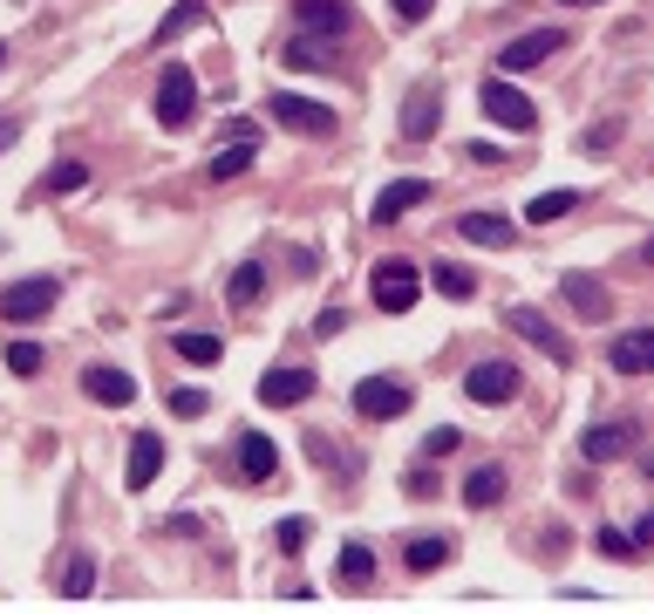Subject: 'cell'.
I'll list each match as a JSON object with an SVG mask.
<instances>
[{"mask_svg":"<svg viewBox=\"0 0 654 614\" xmlns=\"http://www.w3.org/2000/svg\"><path fill=\"white\" fill-rule=\"evenodd\" d=\"M198 116V75L184 62H164V82H157V123L164 131H191Z\"/></svg>","mask_w":654,"mask_h":614,"instance_id":"1","label":"cell"},{"mask_svg":"<svg viewBox=\"0 0 654 614\" xmlns=\"http://www.w3.org/2000/svg\"><path fill=\"white\" fill-rule=\"evenodd\" d=\"M62 301V280L55 273H28V280H14V287H0V321H41V314H49Z\"/></svg>","mask_w":654,"mask_h":614,"instance_id":"2","label":"cell"},{"mask_svg":"<svg viewBox=\"0 0 654 614\" xmlns=\"http://www.w3.org/2000/svg\"><path fill=\"white\" fill-rule=\"evenodd\" d=\"M368 294H376L382 314H409V308L423 301V273L409 267V260H382L376 273H368Z\"/></svg>","mask_w":654,"mask_h":614,"instance_id":"3","label":"cell"},{"mask_svg":"<svg viewBox=\"0 0 654 614\" xmlns=\"http://www.w3.org/2000/svg\"><path fill=\"white\" fill-rule=\"evenodd\" d=\"M409 403H416V389L395 383V376H368V383H355V417H368V424L409 417Z\"/></svg>","mask_w":654,"mask_h":614,"instance_id":"4","label":"cell"},{"mask_svg":"<svg viewBox=\"0 0 654 614\" xmlns=\"http://www.w3.org/2000/svg\"><path fill=\"white\" fill-rule=\"evenodd\" d=\"M559 49H566L559 28H531V34H518V41H505V49H498V75H531V69H546Z\"/></svg>","mask_w":654,"mask_h":614,"instance_id":"5","label":"cell"},{"mask_svg":"<svg viewBox=\"0 0 654 614\" xmlns=\"http://www.w3.org/2000/svg\"><path fill=\"white\" fill-rule=\"evenodd\" d=\"M477 103H484V116H491V123H505V131H531V123H539V110H531V96H525V90H511L505 75H484Z\"/></svg>","mask_w":654,"mask_h":614,"instance_id":"6","label":"cell"},{"mask_svg":"<svg viewBox=\"0 0 654 614\" xmlns=\"http://www.w3.org/2000/svg\"><path fill=\"white\" fill-rule=\"evenodd\" d=\"M273 123H286V131H300V137H327L335 131V110L314 103V96H294V90H273Z\"/></svg>","mask_w":654,"mask_h":614,"instance_id":"7","label":"cell"},{"mask_svg":"<svg viewBox=\"0 0 654 614\" xmlns=\"http://www.w3.org/2000/svg\"><path fill=\"white\" fill-rule=\"evenodd\" d=\"M436 123H443V90H436V82H416V90L402 96V137L409 144H430Z\"/></svg>","mask_w":654,"mask_h":614,"instance_id":"8","label":"cell"},{"mask_svg":"<svg viewBox=\"0 0 654 614\" xmlns=\"http://www.w3.org/2000/svg\"><path fill=\"white\" fill-rule=\"evenodd\" d=\"M464 396L471 403H511L518 396V368L511 362H498V355H491V362H471V376H464Z\"/></svg>","mask_w":654,"mask_h":614,"instance_id":"9","label":"cell"},{"mask_svg":"<svg viewBox=\"0 0 654 614\" xmlns=\"http://www.w3.org/2000/svg\"><path fill=\"white\" fill-rule=\"evenodd\" d=\"M307 396H314V368H266L260 376V403L266 409H294Z\"/></svg>","mask_w":654,"mask_h":614,"instance_id":"10","label":"cell"},{"mask_svg":"<svg viewBox=\"0 0 654 614\" xmlns=\"http://www.w3.org/2000/svg\"><path fill=\"white\" fill-rule=\"evenodd\" d=\"M511 327H518V335H525V342H531V348H546V355H552V362H559V368H566V362H572V342H566V335H559V327H552V321H546V314H539V308H511Z\"/></svg>","mask_w":654,"mask_h":614,"instance_id":"11","label":"cell"},{"mask_svg":"<svg viewBox=\"0 0 654 614\" xmlns=\"http://www.w3.org/2000/svg\"><path fill=\"white\" fill-rule=\"evenodd\" d=\"M613 368L621 376H654V327H627V335H613Z\"/></svg>","mask_w":654,"mask_h":614,"instance_id":"12","label":"cell"},{"mask_svg":"<svg viewBox=\"0 0 654 614\" xmlns=\"http://www.w3.org/2000/svg\"><path fill=\"white\" fill-rule=\"evenodd\" d=\"M82 389H89V403H103V409H123L137 396V383L123 376V368H109V362H89L82 368Z\"/></svg>","mask_w":654,"mask_h":614,"instance_id":"13","label":"cell"},{"mask_svg":"<svg viewBox=\"0 0 654 614\" xmlns=\"http://www.w3.org/2000/svg\"><path fill=\"white\" fill-rule=\"evenodd\" d=\"M559 287H566V301H572V314H580V321H606L613 314V294H606L593 273H559Z\"/></svg>","mask_w":654,"mask_h":614,"instance_id":"14","label":"cell"},{"mask_svg":"<svg viewBox=\"0 0 654 614\" xmlns=\"http://www.w3.org/2000/svg\"><path fill=\"white\" fill-rule=\"evenodd\" d=\"M294 21H300V34H341L355 21V8L348 0H294Z\"/></svg>","mask_w":654,"mask_h":614,"instance_id":"15","label":"cell"},{"mask_svg":"<svg viewBox=\"0 0 654 614\" xmlns=\"http://www.w3.org/2000/svg\"><path fill=\"white\" fill-rule=\"evenodd\" d=\"M457 560V540H450V532H416V540L402 547V566L409 573H436V566H450Z\"/></svg>","mask_w":654,"mask_h":614,"instance_id":"16","label":"cell"},{"mask_svg":"<svg viewBox=\"0 0 654 614\" xmlns=\"http://www.w3.org/2000/svg\"><path fill=\"white\" fill-rule=\"evenodd\" d=\"M457 232H464L471 246H491V253H505V246L518 239V226H511L505 212H464V219H457Z\"/></svg>","mask_w":654,"mask_h":614,"instance_id":"17","label":"cell"},{"mask_svg":"<svg viewBox=\"0 0 654 614\" xmlns=\"http://www.w3.org/2000/svg\"><path fill=\"white\" fill-rule=\"evenodd\" d=\"M157 471H164V437L137 430V437H130V465H123V485H130V491H144Z\"/></svg>","mask_w":654,"mask_h":614,"instance_id":"18","label":"cell"},{"mask_svg":"<svg viewBox=\"0 0 654 614\" xmlns=\"http://www.w3.org/2000/svg\"><path fill=\"white\" fill-rule=\"evenodd\" d=\"M239 471L253 478V485H266V478L279 471V450H273V437H260V430H239Z\"/></svg>","mask_w":654,"mask_h":614,"instance_id":"19","label":"cell"},{"mask_svg":"<svg viewBox=\"0 0 654 614\" xmlns=\"http://www.w3.org/2000/svg\"><path fill=\"white\" fill-rule=\"evenodd\" d=\"M253 137H232L225 150H212V164H204V178H212V185H232V178H245V171H253Z\"/></svg>","mask_w":654,"mask_h":614,"instance_id":"20","label":"cell"},{"mask_svg":"<svg viewBox=\"0 0 654 614\" xmlns=\"http://www.w3.org/2000/svg\"><path fill=\"white\" fill-rule=\"evenodd\" d=\"M416 205H430V178H402V185H389V191L376 198V219L389 226V219H402V212H416Z\"/></svg>","mask_w":654,"mask_h":614,"instance_id":"21","label":"cell"},{"mask_svg":"<svg viewBox=\"0 0 654 614\" xmlns=\"http://www.w3.org/2000/svg\"><path fill=\"white\" fill-rule=\"evenodd\" d=\"M621 450H627V424H593V430L580 437V458H587V465H613Z\"/></svg>","mask_w":654,"mask_h":614,"instance_id":"22","label":"cell"},{"mask_svg":"<svg viewBox=\"0 0 654 614\" xmlns=\"http://www.w3.org/2000/svg\"><path fill=\"white\" fill-rule=\"evenodd\" d=\"M498 499H505V471H498V465H477V471L464 478V506H471V512H491Z\"/></svg>","mask_w":654,"mask_h":614,"instance_id":"23","label":"cell"},{"mask_svg":"<svg viewBox=\"0 0 654 614\" xmlns=\"http://www.w3.org/2000/svg\"><path fill=\"white\" fill-rule=\"evenodd\" d=\"M89 594H96V553L75 547V553L62 560V601H89Z\"/></svg>","mask_w":654,"mask_h":614,"instance_id":"24","label":"cell"},{"mask_svg":"<svg viewBox=\"0 0 654 614\" xmlns=\"http://www.w3.org/2000/svg\"><path fill=\"white\" fill-rule=\"evenodd\" d=\"M341 587H368V581H376V547H361V540H348L341 547Z\"/></svg>","mask_w":654,"mask_h":614,"instance_id":"25","label":"cell"},{"mask_svg":"<svg viewBox=\"0 0 654 614\" xmlns=\"http://www.w3.org/2000/svg\"><path fill=\"white\" fill-rule=\"evenodd\" d=\"M430 280H436V294H450V301H471V294H477V273L457 267V260H436Z\"/></svg>","mask_w":654,"mask_h":614,"instance_id":"26","label":"cell"},{"mask_svg":"<svg viewBox=\"0 0 654 614\" xmlns=\"http://www.w3.org/2000/svg\"><path fill=\"white\" fill-rule=\"evenodd\" d=\"M89 185V164H75V157H62L49 178H41V198H68V191H82Z\"/></svg>","mask_w":654,"mask_h":614,"instance_id":"27","label":"cell"},{"mask_svg":"<svg viewBox=\"0 0 654 614\" xmlns=\"http://www.w3.org/2000/svg\"><path fill=\"white\" fill-rule=\"evenodd\" d=\"M572 205H580V191H539V198L525 205V219H531V226H552V219L572 212Z\"/></svg>","mask_w":654,"mask_h":614,"instance_id":"28","label":"cell"},{"mask_svg":"<svg viewBox=\"0 0 654 614\" xmlns=\"http://www.w3.org/2000/svg\"><path fill=\"white\" fill-rule=\"evenodd\" d=\"M171 348H178L184 362H219V355H225V342H219V335H198V327H178Z\"/></svg>","mask_w":654,"mask_h":614,"instance_id":"29","label":"cell"},{"mask_svg":"<svg viewBox=\"0 0 654 614\" xmlns=\"http://www.w3.org/2000/svg\"><path fill=\"white\" fill-rule=\"evenodd\" d=\"M198 21H204V0H178V8L157 21V41H178V34H191Z\"/></svg>","mask_w":654,"mask_h":614,"instance_id":"30","label":"cell"},{"mask_svg":"<svg viewBox=\"0 0 654 614\" xmlns=\"http://www.w3.org/2000/svg\"><path fill=\"white\" fill-rule=\"evenodd\" d=\"M260 294H266V267H260V260H245V267L232 273V308H253Z\"/></svg>","mask_w":654,"mask_h":614,"instance_id":"31","label":"cell"},{"mask_svg":"<svg viewBox=\"0 0 654 614\" xmlns=\"http://www.w3.org/2000/svg\"><path fill=\"white\" fill-rule=\"evenodd\" d=\"M279 62H286V69H327V49H320L314 34H294V41L279 49Z\"/></svg>","mask_w":654,"mask_h":614,"instance_id":"32","label":"cell"},{"mask_svg":"<svg viewBox=\"0 0 654 614\" xmlns=\"http://www.w3.org/2000/svg\"><path fill=\"white\" fill-rule=\"evenodd\" d=\"M593 553H606V560H621V566H627L641 547H634V532H613V525H600V532H593Z\"/></svg>","mask_w":654,"mask_h":614,"instance_id":"33","label":"cell"},{"mask_svg":"<svg viewBox=\"0 0 654 614\" xmlns=\"http://www.w3.org/2000/svg\"><path fill=\"white\" fill-rule=\"evenodd\" d=\"M457 444H464V430H457V424H436V430L423 437V458L436 465V458H450V450H457Z\"/></svg>","mask_w":654,"mask_h":614,"instance_id":"34","label":"cell"},{"mask_svg":"<svg viewBox=\"0 0 654 614\" xmlns=\"http://www.w3.org/2000/svg\"><path fill=\"white\" fill-rule=\"evenodd\" d=\"M8 368H14V376H34V368H41V342H14L8 348Z\"/></svg>","mask_w":654,"mask_h":614,"instance_id":"35","label":"cell"},{"mask_svg":"<svg viewBox=\"0 0 654 614\" xmlns=\"http://www.w3.org/2000/svg\"><path fill=\"white\" fill-rule=\"evenodd\" d=\"M402 491H409V499H436V491H443V485H436V471H430V465H416V471H409V478H402Z\"/></svg>","mask_w":654,"mask_h":614,"instance_id":"36","label":"cell"},{"mask_svg":"<svg viewBox=\"0 0 654 614\" xmlns=\"http://www.w3.org/2000/svg\"><path fill=\"white\" fill-rule=\"evenodd\" d=\"M273 540H279V553H300V547H307V519H279Z\"/></svg>","mask_w":654,"mask_h":614,"instance_id":"37","label":"cell"},{"mask_svg":"<svg viewBox=\"0 0 654 614\" xmlns=\"http://www.w3.org/2000/svg\"><path fill=\"white\" fill-rule=\"evenodd\" d=\"M171 409H178V417H204V409H212V396H204V389H178Z\"/></svg>","mask_w":654,"mask_h":614,"instance_id":"38","label":"cell"},{"mask_svg":"<svg viewBox=\"0 0 654 614\" xmlns=\"http://www.w3.org/2000/svg\"><path fill=\"white\" fill-rule=\"evenodd\" d=\"M613 137H621V123H593V131H580V150H606Z\"/></svg>","mask_w":654,"mask_h":614,"instance_id":"39","label":"cell"},{"mask_svg":"<svg viewBox=\"0 0 654 614\" xmlns=\"http://www.w3.org/2000/svg\"><path fill=\"white\" fill-rule=\"evenodd\" d=\"M341 327H348V314H341V308H327V314H320V321H314V335H320V342H327V335H341Z\"/></svg>","mask_w":654,"mask_h":614,"instance_id":"40","label":"cell"},{"mask_svg":"<svg viewBox=\"0 0 654 614\" xmlns=\"http://www.w3.org/2000/svg\"><path fill=\"white\" fill-rule=\"evenodd\" d=\"M430 8H436V0H395V14H402V21H430Z\"/></svg>","mask_w":654,"mask_h":614,"instance_id":"41","label":"cell"},{"mask_svg":"<svg viewBox=\"0 0 654 614\" xmlns=\"http://www.w3.org/2000/svg\"><path fill=\"white\" fill-rule=\"evenodd\" d=\"M634 547H654V506H647V512L634 519Z\"/></svg>","mask_w":654,"mask_h":614,"instance_id":"42","label":"cell"},{"mask_svg":"<svg viewBox=\"0 0 654 614\" xmlns=\"http://www.w3.org/2000/svg\"><path fill=\"white\" fill-rule=\"evenodd\" d=\"M14 137H21V123H14V116H0V150H8Z\"/></svg>","mask_w":654,"mask_h":614,"instance_id":"43","label":"cell"},{"mask_svg":"<svg viewBox=\"0 0 654 614\" xmlns=\"http://www.w3.org/2000/svg\"><path fill=\"white\" fill-rule=\"evenodd\" d=\"M641 267H654V232H647V239H641Z\"/></svg>","mask_w":654,"mask_h":614,"instance_id":"44","label":"cell"},{"mask_svg":"<svg viewBox=\"0 0 654 614\" xmlns=\"http://www.w3.org/2000/svg\"><path fill=\"white\" fill-rule=\"evenodd\" d=\"M641 471H647V485H654V450H647V458H641Z\"/></svg>","mask_w":654,"mask_h":614,"instance_id":"45","label":"cell"},{"mask_svg":"<svg viewBox=\"0 0 654 614\" xmlns=\"http://www.w3.org/2000/svg\"><path fill=\"white\" fill-rule=\"evenodd\" d=\"M566 8H600V0H566Z\"/></svg>","mask_w":654,"mask_h":614,"instance_id":"46","label":"cell"},{"mask_svg":"<svg viewBox=\"0 0 654 614\" xmlns=\"http://www.w3.org/2000/svg\"><path fill=\"white\" fill-rule=\"evenodd\" d=\"M0 62H8V41H0Z\"/></svg>","mask_w":654,"mask_h":614,"instance_id":"47","label":"cell"}]
</instances>
